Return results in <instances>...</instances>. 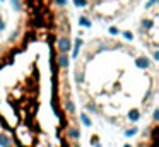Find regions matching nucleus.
Segmentation results:
<instances>
[{
    "instance_id": "1",
    "label": "nucleus",
    "mask_w": 159,
    "mask_h": 147,
    "mask_svg": "<svg viewBox=\"0 0 159 147\" xmlns=\"http://www.w3.org/2000/svg\"><path fill=\"white\" fill-rule=\"evenodd\" d=\"M0 39V147H82L67 0H12Z\"/></svg>"
},
{
    "instance_id": "2",
    "label": "nucleus",
    "mask_w": 159,
    "mask_h": 147,
    "mask_svg": "<svg viewBox=\"0 0 159 147\" xmlns=\"http://www.w3.org/2000/svg\"><path fill=\"white\" fill-rule=\"evenodd\" d=\"M75 99L121 130L137 125L156 109L159 74L147 50L113 36H93L74 51Z\"/></svg>"
}]
</instances>
